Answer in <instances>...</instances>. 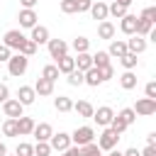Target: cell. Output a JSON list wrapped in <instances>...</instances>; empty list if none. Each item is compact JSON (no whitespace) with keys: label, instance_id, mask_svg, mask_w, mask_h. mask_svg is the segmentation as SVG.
Instances as JSON below:
<instances>
[{"label":"cell","instance_id":"obj_1","mask_svg":"<svg viewBox=\"0 0 156 156\" xmlns=\"http://www.w3.org/2000/svg\"><path fill=\"white\" fill-rule=\"evenodd\" d=\"M27 66H29V56H22V54H12V56L7 58V71H10V76H15V78L24 76Z\"/></svg>","mask_w":156,"mask_h":156},{"label":"cell","instance_id":"obj_2","mask_svg":"<svg viewBox=\"0 0 156 156\" xmlns=\"http://www.w3.org/2000/svg\"><path fill=\"white\" fill-rule=\"evenodd\" d=\"M95 139V129L93 127H78L73 134H71V144H76V146H85V144H90Z\"/></svg>","mask_w":156,"mask_h":156},{"label":"cell","instance_id":"obj_3","mask_svg":"<svg viewBox=\"0 0 156 156\" xmlns=\"http://www.w3.org/2000/svg\"><path fill=\"white\" fill-rule=\"evenodd\" d=\"M117 141H119V134H117L115 129L105 127V129H102V134H100V139H98V146H100L102 151H110V149H115V146H117Z\"/></svg>","mask_w":156,"mask_h":156},{"label":"cell","instance_id":"obj_4","mask_svg":"<svg viewBox=\"0 0 156 156\" xmlns=\"http://www.w3.org/2000/svg\"><path fill=\"white\" fill-rule=\"evenodd\" d=\"M132 110H134L136 115H141V117H149V115L156 112V100H154V98H139Z\"/></svg>","mask_w":156,"mask_h":156},{"label":"cell","instance_id":"obj_5","mask_svg":"<svg viewBox=\"0 0 156 156\" xmlns=\"http://www.w3.org/2000/svg\"><path fill=\"white\" fill-rule=\"evenodd\" d=\"M27 37L20 32V29H10V32H5V39H2V44L7 46V49H12V51H20V46H22V41H24Z\"/></svg>","mask_w":156,"mask_h":156},{"label":"cell","instance_id":"obj_6","mask_svg":"<svg viewBox=\"0 0 156 156\" xmlns=\"http://www.w3.org/2000/svg\"><path fill=\"white\" fill-rule=\"evenodd\" d=\"M22 110H24V105L15 98H7L5 102H2V112H5V117H12V119H17V117H22Z\"/></svg>","mask_w":156,"mask_h":156},{"label":"cell","instance_id":"obj_7","mask_svg":"<svg viewBox=\"0 0 156 156\" xmlns=\"http://www.w3.org/2000/svg\"><path fill=\"white\" fill-rule=\"evenodd\" d=\"M49 146H51V151H66V149L71 146V134H66V132L51 134V139H49Z\"/></svg>","mask_w":156,"mask_h":156},{"label":"cell","instance_id":"obj_8","mask_svg":"<svg viewBox=\"0 0 156 156\" xmlns=\"http://www.w3.org/2000/svg\"><path fill=\"white\" fill-rule=\"evenodd\" d=\"M46 46H49V56H51V58H61V56L68 54V44H66L63 39H49Z\"/></svg>","mask_w":156,"mask_h":156},{"label":"cell","instance_id":"obj_9","mask_svg":"<svg viewBox=\"0 0 156 156\" xmlns=\"http://www.w3.org/2000/svg\"><path fill=\"white\" fill-rule=\"evenodd\" d=\"M112 117H115V110L112 107H98L95 112H93V119L100 124V127H110V122H112Z\"/></svg>","mask_w":156,"mask_h":156},{"label":"cell","instance_id":"obj_10","mask_svg":"<svg viewBox=\"0 0 156 156\" xmlns=\"http://www.w3.org/2000/svg\"><path fill=\"white\" fill-rule=\"evenodd\" d=\"M17 20H20V27H24V29H32V27L37 24V20H39V17H37V12H34V10H29V7H22Z\"/></svg>","mask_w":156,"mask_h":156},{"label":"cell","instance_id":"obj_11","mask_svg":"<svg viewBox=\"0 0 156 156\" xmlns=\"http://www.w3.org/2000/svg\"><path fill=\"white\" fill-rule=\"evenodd\" d=\"M127 51H132V54H144L146 51V39L144 37H139V34H132V39H127Z\"/></svg>","mask_w":156,"mask_h":156},{"label":"cell","instance_id":"obj_12","mask_svg":"<svg viewBox=\"0 0 156 156\" xmlns=\"http://www.w3.org/2000/svg\"><path fill=\"white\" fill-rule=\"evenodd\" d=\"M32 134L37 136V141H49V139H51V134H54V129H51V124H49V122H39V124H34Z\"/></svg>","mask_w":156,"mask_h":156},{"label":"cell","instance_id":"obj_13","mask_svg":"<svg viewBox=\"0 0 156 156\" xmlns=\"http://www.w3.org/2000/svg\"><path fill=\"white\" fill-rule=\"evenodd\" d=\"M17 100L27 107V105H32L34 100H37V93H34V88L32 85H20V90H17Z\"/></svg>","mask_w":156,"mask_h":156},{"label":"cell","instance_id":"obj_14","mask_svg":"<svg viewBox=\"0 0 156 156\" xmlns=\"http://www.w3.org/2000/svg\"><path fill=\"white\" fill-rule=\"evenodd\" d=\"M119 20H122V22H119V29H122L127 37H132V34L136 32V15H129V12H127V15L119 17Z\"/></svg>","mask_w":156,"mask_h":156},{"label":"cell","instance_id":"obj_15","mask_svg":"<svg viewBox=\"0 0 156 156\" xmlns=\"http://www.w3.org/2000/svg\"><path fill=\"white\" fill-rule=\"evenodd\" d=\"M29 39H32L37 46H39V44H46V41H49V29H46L44 24H34V27H32V37H29Z\"/></svg>","mask_w":156,"mask_h":156},{"label":"cell","instance_id":"obj_16","mask_svg":"<svg viewBox=\"0 0 156 156\" xmlns=\"http://www.w3.org/2000/svg\"><path fill=\"white\" fill-rule=\"evenodd\" d=\"M83 83H88L90 88H98L100 83H102V76H100V68H95V66H90L85 73H83Z\"/></svg>","mask_w":156,"mask_h":156},{"label":"cell","instance_id":"obj_17","mask_svg":"<svg viewBox=\"0 0 156 156\" xmlns=\"http://www.w3.org/2000/svg\"><path fill=\"white\" fill-rule=\"evenodd\" d=\"M88 12L93 15V20L102 22V20H107V2L98 0V2H93V5H90V10H88Z\"/></svg>","mask_w":156,"mask_h":156},{"label":"cell","instance_id":"obj_18","mask_svg":"<svg viewBox=\"0 0 156 156\" xmlns=\"http://www.w3.org/2000/svg\"><path fill=\"white\" fill-rule=\"evenodd\" d=\"M107 54L122 58V56L127 54V41H124V39H110V49H107Z\"/></svg>","mask_w":156,"mask_h":156},{"label":"cell","instance_id":"obj_19","mask_svg":"<svg viewBox=\"0 0 156 156\" xmlns=\"http://www.w3.org/2000/svg\"><path fill=\"white\" fill-rule=\"evenodd\" d=\"M98 37L100 39H115V24L110 20H102L98 24Z\"/></svg>","mask_w":156,"mask_h":156},{"label":"cell","instance_id":"obj_20","mask_svg":"<svg viewBox=\"0 0 156 156\" xmlns=\"http://www.w3.org/2000/svg\"><path fill=\"white\" fill-rule=\"evenodd\" d=\"M34 119L32 117H17V129H20V136H27V134H32V129H34Z\"/></svg>","mask_w":156,"mask_h":156},{"label":"cell","instance_id":"obj_21","mask_svg":"<svg viewBox=\"0 0 156 156\" xmlns=\"http://www.w3.org/2000/svg\"><path fill=\"white\" fill-rule=\"evenodd\" d=\"M56 68H58V73H71L73 68H76V61H73V56H61V58H56Z\"/></svg>","mask_w":156,"mask_h":156},{"label":"cell","instance_id":"obj_22","mask_svg":"<svg viewBox=\"0 0 156 156\" xmlns=\"http://www.w3.org/2000/svg\"><path fill=\"white\" fill-rule=\"evenodd\" d=\"M34 93H37V95H51V93H54V83L46 80V78H37V83H34Z\"/></svg>","mask_w":156,"mask_h":156},{"label":"cell","instance_id":"obj_23","mask_svg":"<svg viewBox=\"0 0 156 156\" xmlns=\"http://www.w3.org/2000/svg\"><path fill=\"white\" fill-rule=\"evenodd\" d=\"M73 61H76V68H78V71H83V73H85V71H88V68L93 66V56H90L88 51H83V54H78V56H76Z\"/></svg>","mask_w":156,"mask_h":156},{"label":"cell","instance_id":"obj_24","mask_svg":"<svg viewBox=\"0 0 156 156\" xmlns=\"http://www.w3.org/2000/svg\"><path fill=\"white\" fill-rule=\"evenodd\" d=\"M119 85H122L124 90L136 88V73H134V71H124V73L119 76Z\"/></svg>","mask_w":156,"mask_h":156},{"label":"cell","instance_id":"obj_25","mask_svg":"<svg viewBox=\"0 0 156 156\" xmlns=\"http://www.w3.org/2000/svg\"><path fill=\"white\" fill-rule=\"evenodd\" d=\"M73 110H76L80 117H93V112H95V107H93L88 100H78V102H73Z\"/></svg>","mask_w":156,"mask_h":156},{"label":"cell","instance_id":"obj_26","mask_svg":"<svg viewBox=\"0 0 156 156\" xmlns=\"http://www.w3.org/2000/svg\"><path fill=\"white\" fill-rule=\"evenodd\" d=\"M54 107H56L58 112H71V110H73V100L66 98V95H58V98L54 100Z\"/></svg>","mask_w":156,"mask_h":156},{"label":"cell","instance_id":"obj_27","mask_svg":"<svg viewBox=\"0 0 156 156\" xmlns=\"http://www.w3.org/2000/svg\"><path fill=\"white\" fill-rule=\"evenodd\" d=\"M2 134H5V136H20V129H17V119L7 117V119L2 122Z\"/></svg>","mask_w":156,"mask_h":156},{"label":"cell","instance_id":"obj_28","mask_svg":"<svg viewBox=\"0 0 156 156\" xmlns=\"http://www.w3.org/2000/svg\"><path fill=\"white\" fill-rule=\"evenodd\" d=\"M154 29V22H149V20H141V17H136V32L134 34H139V37H146L149 32Z\"/></svg>","mask_w":156,"mask_h":156},{"label":"cell","instance_id":"obj_29","mask_svg":"<svg viewBox=\"0 0 156 156\" xmlns=\"http://www.w3.org/2000/svg\"><path fill=\"white\" fill-rule=\"evenodd\" d=\"M71 46H73V51H76V54H83V51H88V49H90V39H85V37H76Z\"/></svg>","mask_w":156,"mask_h":156},{"label":"cell","instance_id":"obj_30","mask_svg":"<svg viewBox=\"0 0 156 156\" xmlns=\"http://www.w3.org/2000/svg\"><path fill=\"white\" fill-rule=\"evenodd\" d=\"M80 156H102V149H100L95 141H90V144L80 146Z\"/></svg>","mask_w":156,"mask_h":156},{"label":"cell","instance_id":"obj_31","mask_svg":"<svg viewBox=\"0 0 156 156\" xmlns=\"http://www.w3.org/2000/svg\"><path fill=\"white\" fill-rule=\"evenodd\" d=\"M17 54H22V56H34V54H37V44H34L32 39H24Z\"/></svg>","mask_w":156,"mask_h":156},{"label":"cell","instance_id":"obj_32","mask_svg":"<svg viewBox=\"0 0 156 156\" xmlns=\"http://www.w3.org/2000/svg\"><path fill=\"white\" fill-rule=\"evenodd\" d=\"M107 63H110V54H107V51L93 54V66H95V68H102V66H107Z\"/></svg>","mask_w":156,"mask_h":156},{"label":"cell","instance_id":"obj_33","mask_svg":"<svg viewBox=\"0 0 156 156\" xmlns=\"http://www.w3.org/2000/svg\"><path fill=\"white\" fill-rule=\"evenodd\" d=\"M61 73H58V68H56V63H49V66H44V71H41V78H46V80H56Z\"/></svg>","mask_w":156,"mask_h":156},{"label":"cell","instance_id":"obj_34","mask_svg":"<svg viewBox=\"0 0 156 156\" xmlns=\"http://www.w3.org/2000/svg\"><path fill=\"white\" fill-rule=\"evenodd\" d=\"M107 15H112V17H124L127 15V7L124 5H119V2H112V5H107Z\"/></svg>","mask_w":156,"mask_h":156},{"label":"cell","instance_id":"obj_35","mask_svg":"<svg viewBox=\"0 0 156 156\" xmlns=\"http://www.w3.org/2000/svg\"><path fill=\"white\" fill-rule=\"evenodd\" d=\"M119 61H122V66H124L127 71H134V68H136V54H132V51H127Z\"/></svg>","mask_w":156,"mask_h":156},{"label":"cell","instance_id":"obj_36","mask_svg":"<svg viewBox=\"0 0 156 156\" xmlns=\"http://www.w3.org/2000/svg\"><path fill=\"white\" fill-rule=\"evenodd\" d=\"M66 76H68V78H66V80H68V85H83V71L73 68V71H71V73H66Z\"/></svg>","mask_w":156,"mask_h":156},{"label":"cell","instance_id":"obj_37","mask_svg":"<svg viewBox=\"0 0 156 156\" xmlns=\"http://www.w3.org/2000/svg\"><path fill=\"white\" fill-rule=\"evenodd\" d=\"M127 127H129V124H127V122H124V119H122L119 115H115V117H112V122H110V129H115L117 134H122V132H124Z\"/></svg>","mask_w":156,"mask_h":156},{"label":"cell","instance_id":"obj_38","mask_svg":"<svg viewBox=\"0 0 156 156\" xmlns=\"http://www.w3.org/2000/svg\"><path fill=\"white\" fill-rule=\"evenodd\" d=\"M49 154H51L49 141H37L34 144V156H49Z\"/></svg>","mask_w":156,"mask_h":156},{"label":"cell","instance_id":"obj_39","mask_svg":"<svg viewBox=\"0 0 156 156\" xmlns=\"http://www.w3.org/2000/svg\"><path fill=\"white\" fill-rule=\"evenodd\" d=\"M15 156H34V146L32 144H17V149H15Z\"/></svg>","mask_w":156,"mask_h":156},{"label":"cell","instance_id":"obj_40","mask_svg":"<svg viewBox=\"0 0 156 156\" xmlns=\"http://www.w3.org/2000/svg\"><path fill=\"white\" fill-rule=\"evenodd\" d=\"M119 117H122L127 124H134V122H136V112H134L132 107H124V110L119 112Z\"/></svg>","mask_w":156,"mask_h":156},{"label":"cell","instance_id":"obj_41","mask_svg":"<svg viewBox=\"0 0 156 156\" xmlns=\"http://www.w3.org/2000/svg\"><path fill=\"white\" fill-rule=\"evenodd\" d=\"M61 12H66V15H73V12H78V5H76V0H61Z\"/></svg>","mask_w":156,"mask_h":156},{"label":"cell","instance_id":"obj_42","mask_svg":"<svg viewBox=\"0 0 156 156\" xmlns=\"http://www.w3.org/2000/svg\"><path fill=\"white\" fill-rule=\"evenodd\" d=\"M139 17L141 20H149V22H156V7H144Z\"/></svg>","mask_w":156,"mask_h":156},{"label":"cell","instance_id":"obj_43","mask_svg":"<svg viewBox=\"0 0 156 156\" xmlns=\"http://www.w3.org/2000/svg\"><path fill=\"white\" fill-rule=\"evenodd\" d=\"M100 76H102V83H105V80H110V78L115 76V68H112V63L102 66V68H100Z\"/></svg>","mask_w":156,"mask_h":156},{"label":"cell","instance_id":"obj_44","mask_svg":"<svg viewBox=\"0 0 156 156\" xmlns=\"http://www.w3.org/2000/svg\"><path fill=\"white\" fill-rule=\"evenodd\" d=\"M144 93H146V98H154L156 100V80H149L146 88H144Z\"/></svg>","mask_w":156,"mask_h":156},{"label":"cell","instance_id":"obj_45","mask_svg":"<svg viewBox=\"0 0 156 156\" xmlns=\"http://www.w3.org/2000/svg\"><path fill=\"white\" fill-rule=\"evenodd\" d=\"M76 5H78V12H88L90 5H93V0H76Z\"/></svg>","mask_w":156,"mask_h":156},{"label":"cell","instance_id":"obj_46","mask_svg":"<svg viewBox=\"0 0 156 156\" xmlns=\"http://www.w3.org/2000/svg\"><path fill=\"white\" fill-rule=\"evenodd\" d=\"M10 56H12V49H7L5 44H0V61H5V63H7V58H10Z\"/></svg>","mask_w":156,"mask_h":156},{"label":"cell","instance_id":"obj_47","mask_svg":"<svg viewBox=\"0 0 156 156\" xmlns=\"http://www.w3.org/2000/svg\"><path fill=\"white\" fill-rule=\"evenodd\" d=\"M63 156H80V146H76V144H71L66 151H61Z\"/></svg>","mask_w":156,"mask_h":156},{"label":"cell","instance_id":"obj_48","mask_svg":"<svg viewBox=\"0 0 156 156\" xmlns=\"http://www.w3.org/2000/svg\"><path fill=\"white\" fill-rule=\"evenodd\" d=\"M10 98V90H7V85L5 83H0V102H5Z\"/></svg>","mask_w":156,"mask_h":156},{"label":"cell","instance_id":"obj_49","mask_svg":"<svg viewBox=\"0 0 156 156\" xmlns=\"http://www.w3.org/2000/svg\"><path fill=\"white\" fill-rule=\"evenodd\" d=\"M139 156H156V146H149V144H146V149L139 151Z\"/></svg>","mask_w":156,"mask_h":156},{"label":"cell","instance_id":"obj_50","mask_svg":"<svg viewBox=\"0 0 156 156\" xmlns=\"http://www.w3.org/2000/svg\"><path fill=\"white\" fill-rule=\"evenodd\" d=\"M146 144H149V146H156V132L146 134Z\"/></svg>","mask_w":156,"mask_h":156},{"label":"cell","instance_id":"obj_51","mask_svg":"<svg viewBox=\"0 0 156 156\" xmlns=\"http://www.w3.org/2000/svg\"><path fill=\"white\" fill-rule=\"evenodd\" d=\"M22 2V7H29V10H34V5L39 2V0H20Z\"/></svg>","mask_w":156,"mask_h":156},{"label":"cell","instance_id":"obj_52","mask_svg":"<svg viewBox=\"0 0 156 156\" xmlns=\"http://www.w3.org/2000/svg\"><path fill=\"white\" fill-rule=\"evenodd\" d=\"M122 156H139V151H136V149H134V146H132V149H127V151H124V154H122Z\"/></svg>","mask_w":156,"mask_h":156},{"label":"cell","instance_id":"obj_53","mask_svg":"<svg viewBox=\"0 0 156 156\" xmlns=\"http://www.w3.org/2000/svg\"><path fill=\"white\" fill-rule=\"evenodd\" d=\"M115 2H119V5H124V7H129V5L134 2V0H115Z\"/></svg>","mask_w":156,"mask_h":156},{"label":"cell","instance_id":"obj_54","mask_svg":"<svg viewBox=\"0 0 156 156\" xmlns=\"http://www.w3.org/2000/svg\"><path fill=\"white\" fill-rule=\"evenodd\" d=\"M5 154H7V146H5L2 141H0V156H5Z\"/></svg>","mask_w":156,"mask_h":156},{"label":"cell","instance_id":"obj_55","mask_svg":"<svg viewBox=\"0 0 156 156\" xmlns=\"http://www.w3.org/2000/svg\"><path fill=\"white\" fill-rule=\"evenodd\" d=\"M107 156H122V151H117V149H110V154Z\"/></svg>","mask_w":156,"mask_h":156},{"label":"cell","instance_id":"obj_56","mask_svg":"<svg viewBox=\"0 0 156 156\" xmlns=\"http://www.w3.org/2000/svg\"><path fill=\"white\" fill-rule=\"evenodd\" d=\"M5 156H7V154H5Z\"/></svg>","mask_w":156,"mask_h":156}]
</instances>
